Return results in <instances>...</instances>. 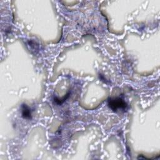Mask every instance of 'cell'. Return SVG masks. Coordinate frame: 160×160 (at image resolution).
Returning a JSON list of instances; mask_svg holds the SVG:
<instances>
[{
    "label": "cell",
    "instance_id": "cell-1",
    "mask_svg": "<svg viewBox=\"0 0 160 160\" xmlns=\"http://www.w3.org/2000/svg\"><path fill=\"white\" fill-rule=\"evenodd\" d=\"M109 107L114 111L121 109H125L127 107L126 102L121 98H109L108 100Z\"/></svg>",
    "mask_w": 160,
    "mask_h": 160
},
{
    "label": "cell",
    "instance_id": "cell-2",
    "mask_svg": "<svg viewBox=\"0 0 160 160\" xmlns=\"http://www.w3.org/2000/svg\"><path fill=\"white\" fill-rule=\"evenodd\" d=\"M21 109H22V116L26 119H30L31 116L30 109L26 104H22L21 107Z\"/></svg>",
    "mask_w": 160,
    "mask_h": 160
}]
</instances>
